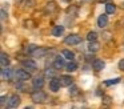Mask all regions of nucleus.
I'll list each match as a JSON object with an SVG mask.
<instances>
[{
	"mask_svg": "<svg viewBox=\"0 0 124 109\" xmlns=\"http://www.w3.org/2000/svg\"><path fill=\"white\" fill-rule=\"evenodd\" d=\"M49 52V49H47V48H43V47H38L35 49V52L32 53L35 57H44V56L47 55V53Z\"/></svg>",
	"mask_w": 124,
	"mask_h": 109,
	"instance_id": "nucleus-9",
	"label": "nucleus"
},
{
	"mask_svg": "<svg viewBox=\"0 0 124 109\" xmlns=\"http://www.w3.org/2000/svg\"><path fill=\"white\" fill-rule=\"evenodd\" d=\"M6 96H1V98H0V104H1V106L4 108V104H6Z\"/></svg>",
	"mask_w": 124,
	"mask_h": 109,
	"instance_id": "nucleus-29",
	"label": "nucleus"
},
{
	"mask_svg": "<svg viewBox=\"0 0 124 109\" xmlns=\"http://www.w3.org/2000/svg\"><path fill=\"white\" fill-rule=\"evenodd\" d=\"M115 11H116V5L113 4L112 1H109V3H107V4H105V12H107L108 15H112Z\"/></svg>",
	"mask_w": 124,
	"mask_h": 109,
	"instance_id": "nucleus-17",
	"label": "nucleus"
},
{
	"mask_svg": "<svg viewBox=\"0 0 124 109\" xmlns=\"http://www.w3.org/2000/svg\"><path fill=\"white\" fill-rule=\"evenodd\" d=\"M99 49H100L99 43H97V41H89V44H88V51H89V52L95 53V52H97Z\"/></svg>",
	"mask_w": 124,
	"mask_h": 109,
	"instance_id": "nucleus-16",
	"label": "nucleus"
},
{
	"mask_svg": "<svg viewBox=\"0 0 124 109\" xmlns=\"http://www.w3.org/2000/svg\"><path fill=\"white\" fill-rule=\"evenodd\" d=\"M63 56H64L67 60H73L75 58V53L73 52H71V51H68V49H63Z\"/></svg>",
	"mask_w": 124,
	"mask_h": 109,
	"instance_id": "nucleus-20",
	"label": "nucleus"
},
{
	"mask_svg": "<svg viewBox=\"0 0 124 109\" xmlns=\"http://www.w3.org/2000/svg\"><path fill=\"white\" fill-rule=\"evenodd\" d=\"M31 100L33 101L35 104H41V102H46L47 101V93L43 92L40 89H36L31 93Z\"/></svg>",
	"mask_w": 124,
	"mask_h": 109,
	"instance_id": "nucleus-1",
	"label": "nucleus"
},
{
	"mask_svg": "<svg viewBox=\"0 0 124 109\" xmlns=\"http://www.w3.org/2000/svg\"><path fill=\"white\" fill-rule=\"evenodd\" d=\"M70 94H71V96H76V94H79V88L76 87V85H72V87H71V89H70Z\"/></svg>",
	"mask_w": 124,
	"mask_h": 109,
	"instance_id": "nucleus-25",
	"label": "nucleus"
},
{
	"mask_svg": "<svg viewBox=\"0 0 124 109\" xmlns=\"http://www.w3.org/2000/svg\"><path fill=\"white\" fill-rule=\"evenodd\" d=\"M20 105V96L19 94H12L9 96V100L7 102V106L8 108H17Z\"/></svg>",
	"mask_w": 124,
	"mask_h": 109,
	"instance_id": "nucleus-4",
	"label": "nucleus"
},
{
	"mask_svg": "<svg viewBox=\"0 0 124 109\" xmlns=\"http://www.w3.org/2000/svg\"><path fill=\"white\" fill-rule=\"evenodd\" d=\"M117 66H119V69H120V71H123V72H124V58H121V60L119 61Z\"/></svg>",
	"mask_w": 124,
	"mask_h": 109,
	"instance_id": "nucleus-26",
	"label": "nucleus"
},
{
	"mask_svg": "<svg viewBox=\"0 0 124 109\" xmlns=\"http://www.w3.org/2000/svg\"><path fill=\"white\" fill-rule=\"evenodd\" d=\"M32 85H33V88H36V89H41L43 85H44V76H41V74L35 76L32 79Z\"/></svg>",
	"mask_w": 124,
	"mask_h": 109,
	"instance_id": "nucleus-5",
	"label": "nucleus"
},
{
	"mask_svg": "<svg viewBox=\"0 0 124 109\" xmlns=\"http://www.w3.org/2000/svg\"><path fill=\"white\" fill-rule=\"evenodd\" d=\"M63 32H64V27H63V25H55L54 29H52V35H54L55 37L62 36Z\"/></svg>",
	"mask_w": 124,
	"mask_h": 109,
	"instance_id": "nucleus-15",
	"label": "nucleus"
},
{
	"mask_svg": "<svg viewBox=\"0 0 124 109\" xmlns=\"http://www.w3.org/2000/svg\"><path fill=\"white\" fill-rule=\"evenodd\" d=\"M0 64H1V68H6L9 65V56L6 52H1L0 55Z\"/></svg>",
	"mask_w": 124,
	"mask_h": 109,
	"instance_id": "nucleus-13",
	"label": "nucleus"
},
{
	"mask_svg": "<svg viewBox=\"0 0 124 109\" xmlns=\"http://www.w3.org/2000/svg\"><path fill=\"white\" fill-rule=\"evenodd\" d=\"M97 25H99L100 28H105V27L108 25V16L107 15H100L99 17H97Z\"/></svg>",
	"mask_w": 124,
	"mask_h": 109,
	"instance_id": "nucleus-12",
	"label": "nucleus"
},
{
	"mask_svg": "<svg viewBox=\"0 0 124 109\" xmlns=\"http://www.w3.org/2000/svg\"><path fill=\"white\" fill-rule=\"evenodd\" d=\"M65 69H67L68 72H75L76 69H78V64H76L75 61H72V60H71L70 63H68L67 65H65Z\"/></svg>",
	"mask_w": 124,
	"mask_h": 109,
	"instance_id": "nucleus-19",
	"label": "nucleus"
},
{
	"mask_svg": "<svg viewBox=\"0 0 124 109\" xmlns=\"http://www.w3.org/2000/svg\"><path fill=\"white\" fill-rule=\"evenodd\" d=\"M16 77L19 81H27L31 79V73L25 69H17L16 71Z\"/></svg>",
	"mask_w": 124,
	"mask_h": 109,
	"instance_id": "nucleus-3",
	"label": "nucleus"
},
{
	"mask_svg": "<svg viewBox=\"0 0 124 109\" xmlns=\"http://www.w3.org/2000/svg\"><path fill=\"white\" fill-rule=\"evenodd\" d=\"M119 82H120V79H119V77H116V79H112V80H105L103 84H104L105 87H111V85L119 84Z\"/></svg>",
	"mask_w": 124,
	"mask_h": 109,
	"instance_id": "nucleus-22",
	"label": "nucleus"
},
{
	"mask_svg": "<svg viewBox=\"0 0 124 109\" xmlns=\"http://www.w3.org/2000/svg\"><path fill=\"white\" fill-rule=\"evenodd\" d=\"M103 104H104V105H109V104H111V98L108 97V96H104V101H103Z\"/></svg>",
	"mask_w": 124,
	"mask_h": 109,
	"instance_id": "nucleus-27",
	"label": "nucleus"
},
{
	"mask_svg": "<svg viewBox=\"0 0 124 109\" xmlns=\"http://www.w3.org/2000/svg\"><path fill=\"white\" fill-rule=\"evenodd\" d=\"M64 43L68 44V45H78V44L81 43V37L79 36V35H76V33H71L64 39Z\"/></svg>",
	"mask_w": 124,
	"mask_h": 109,
	"instance_id": "nucleus-2",
	"label": "nucleus"
},
{
	"mask_svg": "<svg viewBox=\"0 0 124 109\" xmlns=\"http://www.w3.org/2000/svg\"><path fill=\"white\" fill-rule=\"evenodd\" d=\"M64 56L63 57H60V56H57L56 58H55V61H54V68H56V69H62V68H64L67 64H65V61H64Z\"/></svg>",
	"mask_w": 124,
	"mask_h": 109,
	"instance_id": "nucleus-7",
	"label": "nucleus"
},
{
	"mask_svg": "<svg viewBox=\"0 0 124 109\" xmlns=\"http://www.w3.org/2000/svg\"><path fill=\"white\" fill-rule=\"evenodd\" d=\"M12 76V71L11 68H8V66H6V68H1V79L3 80H9Z\"/></svg>",
	"mask_w": 124,
	"mask_h": 109,
	"instance_id": "nucleus-14",
	"label": "nucleus"
},
{
	"mask_svg": "<svg viewBox=\"0 0 124 109\" xmlns=\"http://www.w3.org/2000/svg\"><path fill=\"white\" fill-rule=\"evenodd\" d=\"M59 81H60V85H62V87H71L73 79L71 76H68V74H63V76L59 77Z\"/></svg>",
	"mask_w": 124,
	"mask_h": 109,
	"instance_id": "nucleus-6",
	"label": "nucleus"
},
{
	"mask_svg": "<svg viewBox=\"0 0 124 109\" xmlns=\"http://www.w3.org/2000/svg\"><path fill=\"white\" fill-rule=\"evenodd\" d=\"M23 65L25 66V68H28L30 71H36L38 69V65H36V63L32 60V58H27V60L23 61Z\"/></svg>",
	"mask_w": 124,
	"mask_h": 109,
	"instance_id": "nucleus-11",
	"label": "nucleus"
},
{
	"mask_svg": "<svg viewBox=\"0 0 124 109\" xmlns=\"http://www.w3.org/2000/svg\"><path fill=\"white\" fill-rule=\"evenodd\" d=\"M97 3H109V1H112V0H96Z\"/></svg>",
	"mask_w": 124,
	"mask_h": 109,
	"instance_id": "nucleus-30",
	"label": "nucleus"
},
{
	"mask_svg": "<svg viewBox=\"0 0 124 109\" xmlns=\"http://www.w3.org/2000/svg\"><path fill=\"white\" fill-rule=\"evenodd\" d=\"M56 3H54V1H51V3H48V4H47L46 5V9H44V12H46V13H52V12H54V11L55 9H56Z\"/></svg>",
	"mask_w": 124,
	"mask_h": 109,
	"instance_id": "nucleus-18",
	"label": "nucleus"
},
{
	"mask_svg": "<svg viewBox=\"0 0 124 109\" xmlns=\"http://www.w3.org/2000/svg\"><path fill=\"white\" fill-rule=\"evenodd\" d=\"M104 66H105V63L103 60H100V58H95V60L92 61V68H93L95 71H101Z\"/></svg>",
	"mask_w": 124,
	"mask_h": 109,
	"instance_id": "nucleus-10",
	"label": "nucleus"
},
{
	"mask_svg": "<svg viewBox=\"0 0 124 109\" xmlns=\"http://www.w3.org/2000/svg\"><path fill=\"white\" fill-rule=\"evenodd\" d=\"M56 71H57L56 68H54V69L47 68V69H46V72H44V76H46V77H51V79H54L55 74H56Z\"/></svg>",
	"mask_w": 124,
	"mask_h": 109,
	"instance_id": "nucleus-21",
	"label": "nucleus"
},
{
	"mask_svg": "<svg viewBox=\"0 0 124 109\" xmlns=\"http://www.w3.org/2000/svg\"><path fill=\"white\" fill-rule=\"evenodd\" d=\"M36 48H38V45H35V44H30V45H27V48H25V52H27V53H31V55H32V53L35 52Z\"/></svg>",
	"mask_w": 124,
	"mask_h": 109,
	"instance_id": "nucleus-24",
	"label": "nucleus"
},
{
	"mask_svg": "<svg viewBox=\"0 0 124 109\" xmlns=\"http://www.w3.org/2000/svg\"><path fill=\"white\" fill-rule=\"evenodd\" d=\"M7 19V12H6V9H1V20H6Z\"/></svg>",
	"mask_w": 124,
	"mask_h": 109,
	"instance_id": "nucleus-28",
	"label": "nucleus"
},
{
	"mask_svg": "<svg viewBox=\"0 0 124 109\" xmlns=\"http://www.w3.org/2000/svg\"><path fill=\"white\" fill-rule=\"evenodd\" d=\"M60 81H59V79H56V77H54V79L49 81V89L52 90V92H57V90L60 89Z\"/></svg>",
	"mask_w": 124,
	"mask_h": 109,
	"instance_id": "nucleus-8",
	"label": "nucleus"
},
{
	"mask_svg": "<svg viewBox=\"0 0 124 109\" xmlns=\"http://www.w3.org/2000/svg\"><path fill=\"white\" fill-rule=\"evenodd\" d=\"M87 40H88V41H96L97 40V33L95 31L88 32V35H87Z\"/></svg>",
	"mask_w": 124,
	"mask_h": 109,
	"instance_id": "nucleus-23",
	"label": "nucleus"
}]
</instances>
